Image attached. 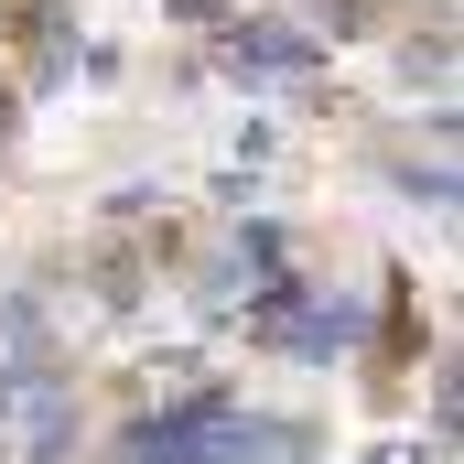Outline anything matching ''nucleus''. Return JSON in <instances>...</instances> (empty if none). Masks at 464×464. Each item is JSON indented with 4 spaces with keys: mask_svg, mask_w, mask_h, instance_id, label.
<instances>
[{
    "mask_svg": "<svg viewBox=\"0 0 464 464\" xmlns=\"http://www.w3.org/2000/svg\"><path fill=\"white\" fill-rule=\"evenodd\" d=\"M217 54H227V76H314L324 44H314V33H281V22H237Z\"/></svg>",
    "mask_w": 464,
    "mask_h": 464,
    "instance_id": "2",
    "label": "nucleus"
},
{
    "mask_svg": "<svg viewBox=\"0 0 464 464\" xmlns=\"http://www.w3.org/2000/svg\"><path fill=\"white\" fill-rule=\"evenodd\" d=\"M0 432H11L33 464L76 454V389L54 378V356H33V367H0Z\"/></svg>",
    "mask_w": 464,
    "mask_h": 464,
    "instance_id": "1",
    "label": "nucleus"
},
{
    "mask_svg": "<svg viewBox=\"0 0 464 464\" xmlns=\"http://www.w3.org/2000/svg\"><path fill=\"white\" fill-rule=\"evenodd\" d=\"M119 464H206L195 454V411H162V421H130Z\"/></svg>",
    "mask_w": 464,
    "mask_h": 464,
    "instance_id": "3",
    "label": "nucleus"
},
{
    "mask_svg": "<svg viewBox=\"0 0 464 464\" xmlns=\"http://www.w3.org/2000/svg\"><path fill=\"white\" fill-rule=\"evenodd\" d=\"M184 11H217V0H184Z\"/></svg>",
    "mask_w": 464,
    "mask_h": 464,
    "instance_id": "5",
    "label": "nucleus"
},
{
    "mask_svg": "<svg viewBox=\"0 0 464 464\" xmlns=\"http://www.w3.org/2000/svg\"><path fill=\"white\" fill-rule=\"evenodd\" d=\"M378 464H432V454H411V443H400V454H378Z\"/></svg>",
    "mask_w": 464,
    "mask_h": 464,
    "instance_id": "4",
    "label": "nucleus"
}]
</instances>
